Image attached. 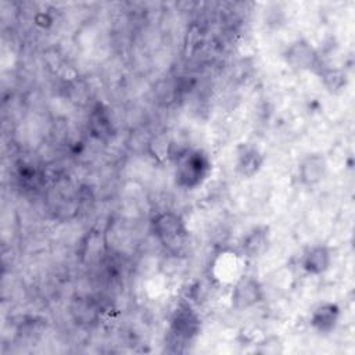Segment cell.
Segmentation results:
<instances>
[{
  "mask_svg": "<svg viewBox=\"0 0 355 355\" xmlns=\"http://www.w3.org/2000/svg\"><path fill=\"white\" fill-rule=\"evenodd\" d=\"M151 225L155 237L169 252L178 254L184 248L189 232L178 214L172 211L159 212L154 216Z\"/></svg>",
  "mask_w": 355,
  "mask_h": 355,
  "instance_id": "cell-1",
  "label": "cell"
},
{
  "mask_svg": "<svg viewBox=\"0 0 355 355\" xmlns=\"http://www.w3.org/2000/svg\"><path fill=\"white\" fill-rule=\"evenodd\" d=\"M209 171V161L201 151L183 150L178 157L175 178L179 186L191 189L201 183Z\"/></svg>",
  "mask_w": 355,
  "mask_h": 355,
  "instance_id": "cell-2",
  "label": "cell"
},
{
  "mask_svg": "<svg viewBox=\"0 0 355 355\" xmlns=\"http://www.w3.org/2000/svg\"><path fill=\"white\" fill-rule=\"evenodd\" d=\"M232 305L236 309H247L263 300V290L252 276H240L232 290Z\"/></svg>",
  "mask_w": 355,
  "mask_h": 355,
  "instance_id": "cell-3",
  "label": "cell"
},
{
  "mask_svg": "<svg viewBox=\"0 0 355 355\" xmlns=\"http://www.w3.org/2000/svg\"><path fill=\"white\" fill-rule=\"evenodd\" d=\"M171 329H172V333L178 338L189 340V338L194 337L198 333V330H200V318L191 309L190 305L182 304L173 312V316H172V320H171Z\"/></svg>",
  "mask_w": 355,
  "mask_h": 355,
  "instance_id": "cell-4",
  "label": "cell"
},
{
  "mask_svg": "<svg viewBox=\"0 0 355 355\" xmlns=\"http://www.w3.org/2000/svg\"><path fill=\"white\" fill-rule=\"evenodd\" d=\"M286 61L287 64L297 71L311 69L316 67L318 55L313 50V47L306 40H295L291 43L286 50Z\"/></svg>",
  "mask_w": 355,
  "mask_h": 355,
  "instance_id": "cell-5",
  "label": "cell"
},
{
  "mask_svg": "<svg viewBox=\"0 0 355 355\" xmlns=\"http://www.w3.org/2000/svg\"><path fill=\"white\" fill-rule=\"evenodd\" d=\"M327 172V161L323 154H308L298 165V179L302 184L313 186L323 180Z\"/></svg>",
  "mask_w": 355,
  "mask_h": 355,
  "instance_id": "cell-6",
  "label": "cell"
},
{
  "mask_svg": "<svg viewBox=\"0 0 355 355\" xmlns=\"http://www.w3.org/2000/svg\"><path fill=\"white\" fill-rule=\"evenodd\" d=\"M331 263V252L329 247L316 244L309 247L301 259L302 269L309 275H320L329 269Z\"/></svg>",
  "mask_w": 355,
  "mask_h": 355,
  "instance_id": "cell-7",
  "label": "cell"
},
{
  "mask_svg": "<svg viewBox=\"0 0 355 355\" xmlns=\"http://www.w3.org/2000/svg\"><path fill=\"white\" fill-rule=\"evenodd\" d=\"M338 316L340 309L336 304L322 302L313 309L311 315V324L320 333H329L337 324Z\"/></svg>",
  "mask_w": 355,
  "mask_h": 355,
  "instance_id": "cell-8",
  "label": "cell"
},
{
  "mask_svg": "<svg viewBox=\"0 0 355 355\" xmlns=\"http://www.w3.org/2000/svg\"><path fill=\"white\" fill-rule=\"evenodd\" d=\"M263 164V157L254 146H243L237 155V171L243 176H252Z\"/></svg>",
  "mask_w": 355,
  "mask_h": 355,
  "instance_id": "cell-9",
  "label": "cell"
},
{
  "mask_svg": "<svg viewBox=\"0 0 355 355\" xmlns=\"http://www.w3.org/2000/svg\"><path fill=\"white\" fill-rule=\"evenodd\" d=\"M266 227H257L248 233L243 241V251L247 257H258L266 247Z\"/></svg>",
  "mask_w": 355,
  "mask_h": 355,
  "instance_id": "cell-10",
  "label": "cell"
},
{
  "mask_svg": "<svg viewBox=\"0 0 355 355\" xmlns=\"http://www.w3.org/2000/svg\"><path fill=\"white\" fill-rule=\"evenodd\" d=\"M90 125H92L93 135H96L98 139H100V137H103V136L110 135L111 123H110L108 115H107V114H105V111L101 108V105H98V107L93 111Z\"/></svg>",
  "mask_w": 355,
  "mask_h": 355,
  "instance_id": "cell-11",
  "label": "cell"
},
{
  "mask_svg": "<svg viewBox=\"0 0 355 355\" xmlns=\"http://www.w3.org/2000/svg\"><path fill=\"white\" fill-rule=\"evenodd\" d=\"M320 76L326 85V87L331 92H337L343 89V86L347 82V76L344 71L337 69V68H327L320 72Z\"/></svg>",
  "mask_w": 355,
  "mask_h": 355,
  "instance_id": "cell-12",
  "label": "cell"
},
{
  "mask_svg": "<svg viewBox=\"0 0 355 355\" xmlns=\"http://www.w3.org/2000/svg\"><path fill=\"white\" fill-rule=\"evenodd\" d=\"M216 263L223 265V268H220L222 272L219 273V277H220V279H222V277H230L232 273L234 275V266L237 265V261H236L234 254H223V255H220V257L218 258Z\"/></svg>",
  "mask_w": 355,
  "mask_h": 355,
  "instance_id": "cell-13",
  "label": "cell"
}]
</instances>
